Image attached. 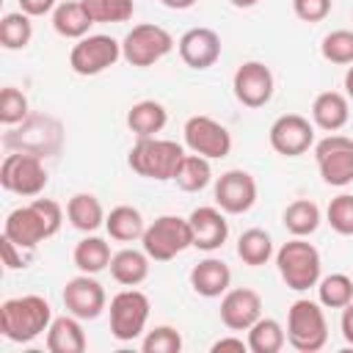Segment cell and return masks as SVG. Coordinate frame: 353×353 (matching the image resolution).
I'll return each mask as SVG.
<instances>
[{
    "instance_id": "6da1fadb",
    "label": "cell",
    "mask_w": 353,
    "mask_h": 353,
    "mask_svg": "<svg viewBox=\"0 0 353 353\" xmlns=\"http://www.w3.org/2000/svg\"><path fill=\"white\" fill-rule=\"evenodd\" d=\"M63 223V210L52 199H33L30 204H22L11 210L3 221V234L22 245L25 251H33L39 243L58 234Z\"/></svg>"
},
{
    "instance_id": "7a4b0ae2",
    "label": "cell",
    "mask_w": 353,
    "mask_h": 353,
    "mask_svg": "<svg viewBox=\"0 0 353 353\" xmlns=\"http://www.w3.org/2000/svg\"><path fill=\"white\" fill-rule=\"evenodd\" d=\"M52 323V306L41 295L6 298L0 303V334L8 342L25 345L41 336Z\"/></svg>"
},
{
    "instance_id": "3957f363",
    "label": "cell",
    "mask_w": 353,
    "mask_h": 353,
    "mask_svg": "<svg viewBox=\"0 0 353 353\" xmlns=\"http://www.w3.org/2000/svg\"><path fill=\"white\" fill-rule=\"evenodd\" d=\"M185 146L168 138H138L127 154V165L146 179H174L182 157H185Z\"/></svg>"
},
{
    "instance_id": "277c9868",
    "label": "cell",
    "mask_w": 353,
    "mask_h": 353,
    "mask_svg": "<svg viewBox=\"0 0 353 353\" xmlns=\"http://www.w3.org/2000/svg\"><path fill=\"white\" fill-rule=\"evenodd\" d=\"M276 268L281 281L295 290V292H306L309 287H317V281L323 279V259L320 251L306 240V237H292L287 240L279 251H276Z\"/></svg>"
},
{
    "instance_id": "5b68a950",
    "label": "cell",
    "mask_w": 353,
    "mask_h": 353,
    "mask_svg": "<svg viewBox=\"0 0 353 353\" xmlns=\"http://www.w3.org/2000/svg\"><path fill=\"white\" fill-rule=\"evenodd\" d=\"M287 342L298 353H317L328 342V320L320 301L298 298L287 309Z\"/></svg>"
},
{
    "instance_id": "8992f818",
    "label": "cell",
    "mask_w": 353,
    "mask_h": 353,
    "mask_svg": "<svg viewBox=\"0 0 353 353\" xmlns=\"http://www.w3.org/2000/svg\"><path fill=\"white\" fill-rule=\"evenodd\" d=\"M141 245L149 254V259L168 262L176 254H182V251H188L193 245L190 221L179 218V215H160L146 226V232L141 237Z\"/></svg>"
},
{
    "instance_id": "52a82bcc",
    "label": "cell",
    "mask_w": 353,
    "mask_h": 353,
    "mask_svg": "<svg viewBox=\"0 0 353 353\" xmlns=\"http://www.w3.org/2000/svg\"><path fill=\"white\" fill-rule=\"evenodd\" d=\"M47 182H50V176H47V168L41 163V154L22 149V152H11L3 157V165H0L3 190L14 193V196L36 199L47 188Z\"/></svg>"
},
{
    "instance_id": "ba28073f",
    "label": "cell",
    "mask_w": 353,
    "mask_h": 353,
    "mask_svg": "<svg viewBox=\"0 0 353 353\" xmlns=\"http://www.w3.org/2000/svg\"><path fill=\"white\" fill-rule=\"evenodd\" d=\"M171 50H174V36L154 22H141L121 39V58L130 66H141V69L154 66Z\"/></svg>"
},
{
    "instance_id": "9c48e42d",
    "label": "cell",
    "mask_w": 353,
    "mask_h": 353,
    "mask_svg": "<svg viewBox=\"0 0 353 353\" xmlns=\"http://www.w3.org/2000/svg\"><path fill=\"white\" fill-rule=\"evenodd\" d=\"M149 298L135 290V287H127L121 292H116L110 298V334L113 339L119 342H132L138 339L143 331H146V320H149Z\"/></svg>"
},
{
    "instance_id": "30bf717a",
    "label": "cell",
    "mask_w": 353,
    "mask_h": 353,
    "mask_svg": "<svg viewBox=\"0 0 353 353\" xmlns=\"http://www.w3.org/2000/svg\"><path fill=\"white\" fill-rule=\"evenodd\" d=\"M121 58V41H116L108 33H88L77 39V44L69 52V66L80 77H94L102 74L105 69L116 66Z\"/></svg>"
},
{
    "instance_id": "8fae6325",
    "label": "cell",
    "mask_w": 353,
    "mask_h": 353,
    "mask_svg": "<svg viewBox=\"0 0 353 353\" xmlns=\"http://www.w3.org/2000/svg\"><path fill=\"white\" fill-rule=\"evenodd\" d=\"M314 160L325 185L345 188L353 182V138L328 132L323 141L314 143Z\"/></svg>"
},
{
    "instance_id": "7c38bea8",
    "label": "cell",
    "mask_w": 353,
    "mask_h": 353,
    "mask_svg": "<svg viewBox=\"0 0 353 353\" xmlns=\"http://www.w3.org/2000/svg\"><path fill=\"white\" fill-rule=\"evenodd\" d=\"M182 138H185V146L193 152V154H201L207 160H221L232 152V132L215 121L212 116H190L182 127Z\"/></svg>"
},
{
    "instance_id": "4fadbf2b",
    "label": "cell",
    "mask_w": 353,
    "mask_h": 353,
    "mask_svg": "<svg viewBox=\"0 0 353 353\" xmlns=\"http://www.w3.org/2000/svg\"><path fill=\"white\" fill-rule=\"evenodd\" d=\"M268 141L276 154L301 157L314 146V124L301 113H284L270 124Z\"/></svg>"
},
{
    "instance_id": "5bb4252c",
    "label": "cell",
    "mask_w": 353,
    "mask_h": 353,
    "mask_svg": "<svg viewBox=\"0 0 353 353\" xmlns=\"http://www.w3.org/2000/svg\"><path fill=\"white\" fill-rule=\"evenodd\" d=\"M273 88H276V80H273V72L270 66H265L262 61H245L234 69V77H232V91H234V99L245 108H265L273 97Z\"/></svg>"
},
{
    "instance_id": "9a60e30c",
    "label": "cell",
    "mask_w": 353,
    "mask_h": 353,
    "mask_svg": "<svg viewBox=\"0 0 353 353\" xmlns=\"http://www.w3.org/2000/svg\"><path fill=\"white\" fill-rule=\"evenodd\" d=\"M212 196L226 215H243L256 204V179L243 168H229L215 179Z\"/></svg>"
},
{
    "instance_id": "2e32d148",
    "label": "cell",
    "mask_w": 353,
    "mask_h": 353,
    "mask_svg": "<svg viewBox=\"0 0 353 353\" xmlns=\"http://www.w3.org/2000/svg\"><path fill=\"white\" fill-rule=\"evenodd\" d=\"M61 298H63L66 312L80 317V320H97L108 306L105 287L91 273H80V276L69 279L63 284V295Z\"/></svg>"
},
{
    "instance_id": "e0dca14e",
    "label": "cell",
    "mask_w": 353,
    "mask_h": 353,
    "mask_svg": "<svg viewBox=\"0 0 353 353\" xmlns=\"http://www.w3.org/2000/svg\"><path fill=\"white\" fill-rule=\"evenodd\" d=\"M262 317V298L251 287H229L221 295V323L229 331H248Z\"/></svg>"
},
{
    "instance_id": "ac0fdd59",
    "label": "cell",
    "mask_w": 353,
    "mask_h": 353,
    "mask_svg": "<svg viewBox=\"0 0 353 353\" xmlns=\"http://www.w3.org/2000/svg\"><path fill=\"white\" fill-rule=\"evenodd\" d=\"M179 58L185 61V66L190 69H210L218 63L221 58V36L212 28H190L179 36L176 41Z\"/></svg>"
},
{
    "instance_id": "d6986e66",
    "label": "cell",
    "mask_w": 353,
    "mask_h": 353,
    "mask_svg": "<svg viewBox=\"0 0 353 353\" xmlns=\"http://www.w3.org/2000/svg\"><path fill=\"white\" fill-rule=\"evenodd\" d=\"M190 232H193V248L199 251H218L226 237H229V221H226V212L215 204V207H196L190 215Z\"/></svg>"
},
{
    "instance_id": "ffe728a7",
    "label": "cell",
    "mask_w": 353,
    "mask_h": 353,
    "mask_svg": "<svg viewBox=\"0 0 353 353\" xmlns=\"http://www.w3.org/2000/svg\"><path fill=\"white\" fill-rule=\"evenodd\" d=\"M232 284V270L223 259L207 256L190 268V287L201 298H221Z\"/></svg>"
},
{
    "instance_id": "44dd1931",
    "label": "cell",
    "mask_w": 353,
    "mask_h": 353,
    "mask_svg": "<svg viewBox=\"0 0 353 353\" xmlns=\"http://www.w3.org/2000/svg\"><path fill=\"white\" fill-rule=\"evenodd\" d=\"M350 119V99L342 91H323L312 102V124L325 132H339Z\"/></svg>"
},
{
    "instance_id": "7402d4cb",
    "label": "cell",
    "mask_w": 353,
    "mask_h": 353,
    "mask_svg": "<svg viewBox=\"0 0 353 353\" xmlns=\"http://www.w3.org/2000/svg\"><path fill=\"white\" fill-rule=\"evenodd\" d=\"M88 347L85 331L80 325V317L74 314H61L52 317L50 328H47V350L50 353H83Z\"/></svg>"
},
{
    "instance_id": "603a6c76",
    "label": "cell",
    "mask_w": 353,
    "mask_h": 353,
    "mask_svg": "<svg viewBox=\"0 0 353 353\" xmlns=\"http://www.w3.org/2000/svg\"><path fill=\"white\" fill-rule=\"evenodd\" d=\"M168 124V110L157 99H141L127 110V127L135 138H157Z\"/></svg>"
},
{
    "instance_id": "cb8c5ba5",
    "label": "cell",
    "mask_w": 353,
    "mask_h": 353,
    "mask_svg": "<svg viewBox=\"0 0 353 353\" xmlns=\"http://www.w3.org/2000/svg\"><path fill=\"white\" fill-rule=\"evenodd\" d=\"M91 25H97V22H94L91 14L85 11L83 0L58 3L55 11H52V28H55V33L63 36V39H74V41H77V39L88 36Z\"/></svg>"
},
{
    "instance_id": "d4e9b609",
    "label": "cell",
    "mask_w": 353,
    "mask_h": 353,
    "mask_svg": "<svg viewBox=\"0 0 353 353\" xmlns=\"http://www.w3.org/2000/svg\"><path fill=\"white\" fill-rule=\"evenodd\" d=\"M105 229H108L110 240L132 243V240H141V237H143L146 221H143V215H141L138 207H132V204H119V207H113V210L105 215Z\"/></svg>"
},
{
    "instance_id": "484cf974",
    "label": "cell",
    "mask_w": 353,
    "mask_h": 353,
    "mask_svg": "<svg viewBox=\"0 0 353 353\" xmlns=\"http://www.w3.org/2000/svg\"><path fill=\"white\" fill-rule=\"evenodd\" d=\"M110 276L121 287H138L149 276V254L141 248H121L110 259Z\"/></svg>"
},
{
    "instance_id": "4316f807",
    "label": "cell",
    "mask_w": 353,
    "mask_h": 353,
    "mask_svg": "<svg viewBox=\"0 0 353 353\" xmlns=\"http://www.w3.org/2000/svg\"><path fill=\"white\" fill-rule=\"evenodd\" d=\"M66 218L77 232L94 234L99 226H105V210L94 193H74L66 201Z\"/></svg>"
},
{
    "instance_id": "83f0119b",
    "label": "cell",
    "mask_w": 353,
    "mask_h": 353,
    "mask_svg": "<svg viewBox=\"0 0 353 353\" xmlns=\"http://www.w3.org/2000/svg\"><path fill=\"white\" fill-rule=\"evenodd\" d=\"M110 259H113V254H110L108 240H102V237H97V234H85V237L74 245V251H72L74 268H77L80 273H91V276H97V273H102L105 268H110Z\"/></svg>"
},
{
    "instance_id": "f1b7e54d",
    "label": "cell",
    "mask_w": 353,
    "mask_h": 353,
    "mask_svg": "<svg viewBox=\"0 0 353 353\" xmlns=\"http://www.w3.org/2000/svg\"><path fill=\"white\" fill-rule=\"evenodd\" d=\"M320 221H323L320 207L312 199H295L281 212V223H284V229L292 237H309V234H314L317 226H320Z\"/></svg>"
},
{
    "instance_id": "f546056e",
    "label": "cell",
    "mask_w": 353,
    "mask_h": 353,
    "mask_svg": "<svg viewBox=\"0 0 353 353\" xmlns=\"http://www.w3.org/2000/svg\"><path fill=\"white\" fill-rule=\"evenodd\" d=\"M248 350L251 353H279L287 345V331L279 320L273 317H259L251 328H248Z\"/></svg>"
},
{
    "instance_id": "4dcf8cb0",
    "label": "cell",
    "mask_w": 353,
    "mask_h": 353,
    "mask_svg": "<svg viewBox=\"0 0 353 353\" xmlns=\"http://www.w3.org/2000/svg\"><path fill=\"white\" fill-rule=\"evenodd\" d=\"M174 182H176V188L185 190V193H199V190H204V188L212 182L210 160L201 157V154H193V152L185 154L182 163H179V168H176V174H174Z\"/></svg>"
},
{
    "instance_id": "1f68e13d",
    "label": "cell",
    "mask_w": 353,
    "mask_h": 353,
    "mask_svg": "<svg viewBox=\"0 0 353 353\" xmlns=\"http://www.w3.org/2000/svg\"><path fill=\"white\" fill-rule=\"evenodd\" d=\"M237 256L243 259V265L248 268H259V265H268V259L273 256V240L265 229L254 226V229H245L240 237H237Z\"/></svg>"
},
{
    "instance_id": "d6a6232c",
    "label": "cell",
    "mask_w": 353,
    "mask_h": 353,
    "mask_svg": "<svg viewBox=\"0 0 353 353\" xmlns=\"http://www.w3.org/2000/svg\"><path fill=\"white\" fill-rule=\"evenodd\" d=\"M33 39V22L25 11H8L0 19V44L3 50H25Z\"/></svg>"
},
{
    "instance_id": "836d02e7",
    "label": "cell",
    "mask_w": 353,
    "mask_h": 353,
    "mask_svg": "<svg viewBox=\"0 0 353 353\" xmlns=\"http://www.w3.org/2000/svg\"><path fill=\"white\" fill-rule=\"evenodd\" d=\"M317 301L325 309H342L353 301V279L347 273H331L317 281Z\"/></svg>"
},
{
    "instance_id": "e575fe53",
    "label": "cell",
    "mask_w": 353,
    "mask_h": 353,
    "mask_svg": "<svg viewBox=\"0 0 353 353\" xmlns=\"http://www.w3.org/2000/svg\"><path fill=\"white\" fill-rule=\"evenodd\" d=\"M320 55L328 61V63H336V66H350L353 63V30H331L323 36L320 41Z\"/></svg>"
},
{
    "instance_id": "d590c367",
    "label": "cell",
    "mask_w": 353,
    "mask_h": 353,
    "mask_svg": "<svg viewBox=\"0 0 353 353\" xmlns=\"http://www.w3.org/2000/svg\"><path fill=\"white\" fill-rule=\"evenodd\" d=\"M94 22H127L135 14V0H83Z\"/></svg>"
},
{
    "instance_id": "8d00e7d4",
    "label": "cell",
    "mask_w": 353,
    "mask_h": 353,
    "mask_svg": "<svg viewBox=\"0 0 353 353\" xmlns=\"http://www.w3.org/2000/svg\"><path fill=\"white\" fill-rule=\"evenodd\" d=\"M28 97L17 88V85H6L0 91V121L6 127H14V124H22L28 119Z\"/></svg>"
},
{
    "instance_id": "74e56055",
    "label": "cell",
    "mask_w": 353,
    "mask_h": 353,
    "mask_svg": "<svg viewBox=\"0 0 353 353\" xmlns=\"http://www.w3.org/2000/svg\"><path fill=\"white\" fill-rule=\"evenodd\" d=\"M325 221L331 223V229L336 234L353 237V193H339L328 201L325 210Z\"/></svg>"
},
{
    "instance_id": "f35d334b",
    "label": "cell",
    "mask_w": 353,
    "mask_h": 353,
    "mask_svg": "<svg viewBox=\"0 0 353 353\" xmlns=\"http://www.w3.org/2000/svg\"><path fill=\"white\" fill-rule=\"evenodd\" d=\"M141 347H143V353H179L182 334L174 325H154L152 331H146Z\"/></svg>"
},
{
    "instance_id": "ab89813d",
    "label": "cell",
    "mask_w": 353,
    "mask_h": 353,
    "mask_svg": "<svg viewBox=\"0 0 353 353\" xmlns=\"http://www.w3.org/2000/svg\"><path fill=\"white\" fill-rule=\"evenodd\" d=\"M292 11L303 22H323L331 14V0H292Z\"/></svg>"
},
{
    "instance_id": "60d3db41",
    "label": "cell",
    "mask_w": 353,
    "mask_h": 353,
    "mask_svg": "<svg viewBox=\"0 0 353 353\" xmlns=\"http://www.w3.org/2000/svg\"><path fill=\"white\" fill-rule=\"evenodd\" d=\"M22 251H25V248L17 245L14 240H8L6 234L0 237V254H3V265H6V270H19V268L28 265V256H25Z\"/></svg>"
},
{
    "instance_id": "b9f144b4",
    "label": "cell",
    "mask_w": 353,
    "mask_h": 353,
    "mask_svg": "<svg viewBox=\"0 0 353 353\" xmlns=\"http://www.w3.org/2000/svg\"><path fill=\"white\" fill-rule=\"evenodd\" d=\"M55 0H19V11H25L28 17H44L55 11Z\"/></svg>"
},
{
    "instance_id": "7bdbcfd3",
    "label": "cell",
    "mask_w": 353,
    "mask_h": 353,
    "mask_svg": "<svg viewBox=\"0 0 353 353\" xmlns=\"http://www.w3.org/2000/svg\"><path fill=\"white\" fill-rule=\"evenodd\" d=\"M212 353H223V350H234V353H245L248 350V342L243 339V336H221V339H215L212 342V347H210Z\"/></svg>"
},
{
    "instance_id": "ee69618b",
    "label": "cell",
    "mask_w": 353,
    "mask_h": 353,
    "mask_svg": "<svg viewBox=\"0 0 353 353\" xmlns=\"http://www.w3.org/2000/svg\"><path fill=\"white\" fill-rule=\"evenodd\" d=\"M339 328H342V336L347 345H353V301L347 306H342V320H339Z\"/></svg>"
},
{
    "instance_id": "f6af8a7d",
    "label": "cell",
    "mask_w": 353,
    "mask_h": 353,
    "mask_svg": "<svg viewBox=\"0 0 353 353\" xmlns=\"http://www.w3.org/2000/svg\"><path fill=\"white\" fill-rule=\"evenodd\" d=\"M165 8H174V11H185L190 6H196V0H160Z\"/></svg>"
},
{
    "instance_id": "bcb514c9",
    "label": "cell",
    "mask_w": 353,
    "mask_h": 353,
    "mask_svg": "<svg viewBox=\"0 0 353 353\" xmlns=\"http://www.w3.org/2000/svg\"><path fill=\"white\" fill-rule=\"evenodd\" d=\"M345 94H347V99H353V63L347 66V72H345Z\"/></svg>"
},
{
    "instance_id": "7dc6e473",
    "label": "cell",
    "mask_w": 353,
    "mask_h": 353,
    "mask_svg": "<svg viewBox=\"0 0 353 353\" xmlns=\"http://www.w3.org/2000/svg\"><path fill=\"white\" fill-rule=\"evenodd\" d=\"M229 3H232L234 8H254L259 0H229Z\"/></svg>"
}]
</instances>
